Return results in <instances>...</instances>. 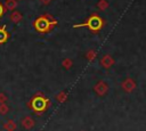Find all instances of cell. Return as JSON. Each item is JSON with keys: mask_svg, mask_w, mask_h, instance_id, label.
Wrapping results in <instances>:
<instances>
[{"mask_svg": "<svg viewBox=\"0 0 146 131\" xmlns=\"http://www.w3.org/2000/svg\"><path fill=\"white\" fill-rule=\"evenodd\" d=\"M83 26H87L91 32L97 33L104 26V21L97 14H92L91 16H89L87 18V21L84 23H82V24H75L73 27H83Z\"/></svg>", "mask_w": 146, "mask_h": 131, "instance_id": "obj_1", "label": "cell"}, {"mask_svg": "<svg viewBox=\"0 0 146 131\" xmlns=\"http://www.w3.org/2000/svg\"><path fill=\"white\" fill-rule=\"evenodd\" d=\"M56 24H57V21H55V19L50 21V18H49L48 15H42V16L38 17V18L33 22L34 28H35L38 32H40V33L49 32V31L52 28V26L56 25Z\"/></svg>", "mask_w": 146, "mask_h": 131, "instance_id": "obj_2", "label": "cell"}, {"mask_svg": "<svg viewBox=\"0 0 146 131\" xmlns=\"http://www.w3.org/2000/svg\"><path fill=\"white\" fill-rule=\"evenodd\" d=\"M49 104V100L42 95H35L31 99V108L36 113H42Z\"/></svg>", "mask_w": 146, "mask_h": 131, "instance_id": "obj_3", "label": "cell"}, {"mask_svg": "<svg viewBox=\"0 0 146 131\" xmlns=\"http://www.w3.org/2000/svg\"><path fill=\"white\" fill-rule=\"evenodd\" d=\"M9 33L6 30V26H0V44H3L8 41Z\"/></svg>", "mask_w": 146, "mask_h": 131, "instance_id": "obj_4", "label": "cell"}, {"mask_svg": "<svg viewBox=\"0 0 146 131\" xmlns=\"http://www.w3.org/2000/svg\"><path fill=\"white\" fill-rule=\"evenodd\" d=\"M10 19H11V22H14V23H18V22L22 19L21 13H19V11H13L11 15H10Z\"/></svg>", "mask_w": 146, "mask_h": 131, "instance_id": "obj_5", "label": "cell"}, {"mask_svg": "<svg viewBox=\"0 0 146 131\" xmlns=\"http://www.w3.org/2000/svg\"><path fill=\"white\" fill-rule=\"evenodd\" d=\"M6 6H7V8H9L10 10H14V8H15V6H16V2H15V0H7Z\"/></svg>", "mask_w": 146, "mask_h": 131, "instance_id": "obj_6", "label": "cell"}, {"mask_svg": "<svg viewBox=\"0 0 146 131\" xmlns=\"http://www.w3.org/2000/svg\"><path fill=\"white\" fill-rule=\"evenodd\" d=\"M98 6H99V8L105 9V8L108 6V3H107V1H105V0H100V1L98 2Z\"/></svg>", "mask_w": 146, "mask_h": 131, "instance_id": "obj_7", "label": "cell"}, {"mask_svg": "<svg viewBox=\"0 0 146 131\" xmlns=\"http://www.w3.org/2000/svg\"><path fill=\"white\" fill-rule=\"evenodd\" d=\"M5 14V7L0 3V17H2V15Z\"/></svg>", "mask_w": 146, "mask_h": 131, "instance_id": "obj_8", "label": "cell"}, {"mask_svg": "<svg viewBox=\"0 0 146 131\" xmlns=\"http://www.w3.org/2000/svg\"><path fill=\"white\" fill-rule=\"evenodd\" d=\"M40 1H41L42 3H44V5H47V3H49L51 0H40Z\"/></svg>", "mask_w": 146, "mask_h": 131, "instance_id": "obj_9", "label": "cell"}]
</instances>
